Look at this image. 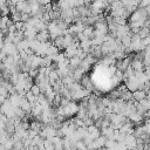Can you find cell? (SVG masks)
<instances>
[{
	"instance_id": "52a82bcc",
	"label": "cell",
	"mask_w": 150,
	"mask_h": 150,
	"mask_svg": "<svg viewBox=\"0 0 150 150\" xmlns=\"http://www.w3.org/2000/svg\"><path fill=\"white\" fill-rule=\"evenodd\" d=\"M135 97H136V98H142V97H143V94H142V93H136V94H135Z\"/></svg>"
},
{
	"instance_id": "8992f818",
	"label": "cell",
	"mask_w": 150,
	"mask_h": 150,
	"mask_svg": "<svg viewBox=\"0 0 150 150\" xmlns=\"http://www.w3.org/2000/svg\"><path fill=\"white\" fill-rule=\"evenodd\" d=\"M132 150H144V143H141V144H136V146H135Z\"/></svg>"
},
{
	"instance_id": "277c9868",
	"label": "cell",
	"mask_w": 150,
	"mask_h": 150,
	"mask_svg": "<svg viewBox=\"0 0 150 150\" xmlns=\"http://www.w3.org/2000/svg\"><path fill=\"white\" fill-rule=\"evenodd\" d=\"M13 138H7L4 143H2V145H4V148H5V150H13Z\"/></svg>"
},
{
	"instance_id": "5b68a950",
	"label": "cell",
	"mask_w": 150,
	"mask_h": 150,
	"mask_svg": "<svg viewBox=\"0 0 150 150\" xmlns=\"http://www.w3.org/2000/svg\"><path fill=\"white\" fill-rule=\"evenodd\" d=\"M74 148H75L76 150H88V149H87V145L84 144V142H83L82 139L77 141V142L74 144Z\"/></svg>"
},
{
	"instance_id": "7a4b0ae2",
	"label": "cell",
	"mask_w": 150,
	"mask_h": 150,
	"mask_svg": "<svg viewBox=\"0 0 150 150\" xmlns=\"http://www.w3.org/2000/svg\"><path fill=\"white\" fill-rule=\"evenodd\" d=\"M87 131H88V135L93 138V139H95V138H97L100 135H101V132H100V130L96 128V127H94V125H90L88 129H87Z\"/></svg>"
},
{
	"instance_id": "6da1fadb",
	"label": "cell",
	"mask_w": 150,
	"mask_h": 150,
	"mask_svg": "<svg viewBox=\"0 0 150 150\" xmlns=\"http://www.w3.org/2000/svg\"><path fill=\"white\" fill-rule=\"evenodd\" d=\"M137 144V138L134 135H127L124 138V145L128 150H132Z\"/></svg>"
},
{
	"instance_id": "ba28073f",
	"label": "cell",
	"mask_w": 150,
	"mask_h": 150,
	"mask_svg": "<svg viewBox=\"0 0 150 150\" xmlns=\"http://www.w3.org/2000/svg\"><path fill=\"white\" fill-rule=\"evenodd\" d=\"M0 150H5V148H4V145L0 143Z\"/></svg>"
},
{
	"instance_id": "3957f363",
	"label": "cell",
	"mask_w": 150,
	"mask_h": 150,
	"mask_svg": "<svg viewBox=\"0 0 150 150\" xmlns=\"http://www.w3.org/2000/svg\"><path fill=\"white\" fill-rule=\"evenodd\" d=\"M114 132H115L114 128H103L102 129V136L105 137L107 139H112Z\"/></svg>"
}]
</instances>
